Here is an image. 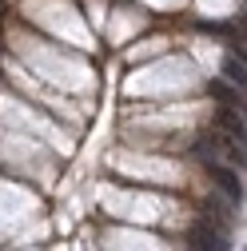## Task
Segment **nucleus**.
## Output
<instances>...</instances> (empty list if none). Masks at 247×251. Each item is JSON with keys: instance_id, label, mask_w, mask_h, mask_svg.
<instances>
[{"instance_id": "nucleus-2", "label": "nucleus", "mask_w": 247, "mask_h": 251, "mask_svg": "<svg viewBox=\"0 0 247 251\" xmlns=\"http://www.w3.org/2000/svg\"><path fill=\"white\" fill-rule=\"evenodd\" d=\"M220 124H223V128H227L235 140H243V120H239L235 112H227V108H223V112H220Z\"/></svg>"}, {"instance_id": "nucleus-1", "label": "nucleus", "mask_w": 247, "mask_h": 251, "mask_svg": "<svg viewBox=\"0 0 247 251\" xmlns=\"http://www.w3.org/2000/svg\"><path fill=\"white\" fill-rule=\"evenodd\" d=\"M207 172H211V179L227 192V200H231V203H243V187H239V179L231 176V168H223V164H207Z\"/></svg>"}, {"instance_id": "nucleus-3", "label": "nucleus", "mask_w": 247, "mask_h": 251, "mask_svg": "<svg viewBox=\"0 0 247 251\" xmlns=\"http://www.w3.org/2000/svg\"><path fill=\"white\" fill-rule=\"evenodd\" d=\"M223 72H227V80H231V84H243V60L227 56V60H223Z\"/></svg>"}]
</instances>
